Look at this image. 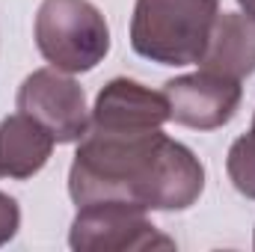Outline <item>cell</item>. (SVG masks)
I'll use <instances>...</instances> for the list:
<instances>
[{"instance_id": "obj_1", "label": "cell", "mask_w": 255, "mask_h": 252, "mask_svg": "<svg viewBox=\"0 0 255 252\" xmlns=\"http://www.w3.org/2000/svg\"><path fill=\"white\" fill-rule=\"evenodd\" d=\"M205 190V169L163 127H92L68 169L71 202L125 199L145 211H184Z\"/></svg>"}, {"instance_id": "obj_2", "label": "cell", "mask_w": 255, "mask_h": 252, "mask_svg": "<svg viewBox=\"0 0 255 252\" xmlns=\"http://www.w3.org/2000/svg\"><path fill=\"white\" fill-rule=\"evenodd\" d=\"M220 0H136L130 18V48L160 65H199Z\"/></svg>"}, {"instance_id": "obj_3", "label": "cell", "mask_w": 255, "mask_h": 252, "mask_svg": "<svg viewBox=\"0 0 255 252\" xmlns=\"http://www.w3.org/2000/svg\"><path fill=\"white\" fill-rule=\"evenodd\" d=\"M36 48L65 74L92 71L110 51V27L89 0H42L36 12Z\"/></svg>"}, {"instance_id": "obj_4", "label": "cell", "mask_w": 255, "mask_h": 252, "mask_svg": "<svg viewBox=\"0 0 255 252\" xmlns=\"http://www.w3.org/2000/svg\"><path fill=\"white\" fill-rule=\"evenodd\" d=\"M68 247L74 252H142L172 250L175 241L157 232L145 208L125 199H101L77 208Z\"/></svg>"}, {"instance_id": "obj_5", "label": "cell", "mask_w": 255, "mask_h": 252, "mask_svg": "<svg viewBox=\"0 0 255 252\" xmlns=\"http://www.w3.org/2000/svg\"><path fill=\"white\" fill-rule=\"evenodd\" d=\"M18 110L48 127L57 142H80L89 130L86 92L60 68L33 71L18 89Z\"/></svg>"}, {"instance_id": "obj_6", "label": "cell", "mask_w": 255, "mask_h": 252, "mask_svg": "<svg viewBox=\"0 0 255 252\" xmlns=\"http://www.w3.org/2000/svg\"><path fill=\"white\" fill-rule=\"evenodd\" d=\"M169 101V119L193 130H217L241 107V80L223 77L217 71L199 68L196 74H181L163 83Z\"/></svg>"}, {"instance_id": "obj_7", "label": "cell", "mask_w": 255, "mask_h": 252, "mask_svg": "<svg viewBox=\"0 0 255 252\" xmlns=\"http://www.w3.org/2000/svg\"><path fill=\"white\" fill-rule=\"evenodd\" d=\"M169 119V101L130 77H113L89 110L92 127H163Z\"/></svg>"}, {"instance_id": "obj_8", "label": "cell", "mask_w": 255, "mask_h": 252, "mask_svg": "<svg viewBox=\"0 0 255 252\" xmlns=\"http://www.w3.org/2000/svg\"><path fill=\"white\" fill-rule=\"evenodd\" d=\"M54 145V133L33 116L21 110L15 116H6L0 122V178H33L51 160Z\"/></svg>"}, {"instance_id": "obj_9", "label": "cell", "mask_w": 255, "mask_h": 252, "mask_svg": "<svg viewBox=\"0 0 255 252\" xmlns=\"http://www.w3.org/2000/svg\"><path fill=\"white\" fill-rule=\"evenodd\" d=\"M199 65L232 80L250 77L255 71V24L244 12L217 15L208 51Z\"/></svg>"}, {"instance_id": "obj_10", "label": "cell", "mask_w": 255, "mask_h": 252, "mask_svg": "<svg viewBox=\"0 0 255 252\" xmlns=\"http://www.w3.org/2000/svg\"><path fill=\"white\" fill-rule=\"evenodd\" d=\"M226 172L241 196L255 199V127L232 142L226 157Z\"/></svg>"}, {"instance_id": "obj_11", "label": "cell", "mask_w": 255, "mask_h": 252, "mask_svg": "<svg viewBox=\"0 0 255 252\" xmlns=\"http://www.w3.org/2000/svg\"><path fill=\"white\" fill-rule=\"evenodd\" d=\"M18 226H21V208H18V202L12 196L0 193V247L15 238Z\"/></svg>"}, {"instance_id": "obj_12", "label": "cell", "mask_w": 255, "mask_h": 252, "mask_svg": "<svg viewBox=\"0 0 255 252\" xmlns=\"http://www.w3.org/2000/svg\"><path fill=\"white\" fill-rule=\"evenodd\" d=\"M238 6L244 9V15H247V18L255 24V0H238Z\"/></svg>"}, {"instance_id": "obj_13", "label": "cell", "mask_w": 255, "mask_h": 252, "mask_svg": "<svg viewBox=\"0 0 255 252\" xmlns=\"http://www.w3.org/2000/svg\"><path fill=\"white\" fill-rule=\"evenodd\" d=\"M253 127H255V116H253Z\"/></svg>"}, {"instance_id": "obj_14", "label": "cell", "mask_w": 255, "mask_h": 252, "mask_svg": "<svg viewBox=\"0 0 255 252\" xmlns=\"http://www.w3.org/2000/svg\"><path fill=\"white\" fill-rule=\"evenodd\" d=\"M253 247H255V241H253Z\"/></svg>"}]
</instances>
